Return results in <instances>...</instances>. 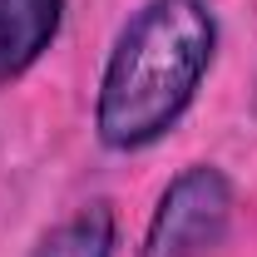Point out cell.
I'll use <instances>...</instances> for the list:
<instances>
[{"label":"cell","instance_id":"1","mask_svg":"<svg viewBox=\"0 0 257 257\" xmlns=\"http://www.w3.org/2000/svg\"><path fill=\"white\" fill-rule=\"evenodd\" d=\"M218 50L203 0H144L119 30L94 94V134L114 154L154 149L198 99Z\"/></svg>","mask_w":257,"mask_h":257},{"label":"cell","instance_id":"2","mask_svg":"<svg viewBox=\"0 0 257 257\" xmlns=\"http://www.w3.org/2000/svg\"><path fill=\"white\" fill-rule=\"evenodd\" d=\"M227 218H232L227 173L213 163H193L163 188L139 257H203L223 242Z\"/></svg>","mask_w":257,"mask_h":257},{"label":"cell","instance_id":"3","mask_svg":"<svg viewBox=\"0 0 257 257\" xmlns=\"http://www.w3.org/2000/svg\"><path fill=\"white\" fill-rule=\"evenodd\" d=\"M60 25L64 0H0V89L40 64Z\"/></svg>","mask_w":257,"mask_h":257},{"label":"cell","instance_id":"4","mask_svg":"<svg viewBox=\"0 0 257 257\" xmlns=\"http://www.w3.org/2000/svg\"><path fill=\"white\" fill-rule=\"evenodd\" d=\"M114 232H119L114 208L99 198V203L74 208L64 223H55L30 257H114Z\"/></svg>","mask_w":257,"mask_h":257}]
</instances>
